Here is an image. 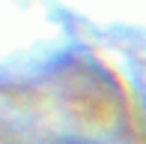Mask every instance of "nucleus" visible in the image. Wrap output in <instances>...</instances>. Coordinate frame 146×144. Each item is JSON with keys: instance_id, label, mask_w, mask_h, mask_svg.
Masks as SVG:
<instances>
[{"instance_id": "1", "label": "nucleus", "mask_w": 146, "mask_h": 144, "mask_svg": "<svg viewBox=\"0 0 146 144\" xmlns=\"http://www.w3.org/2000/svg\"><path fill=\"white\" fill-rule=\"evenodd\" d=\"M57 144H90V141H72L69 138V141H57Z\"/></svg>"}]
</instances>
